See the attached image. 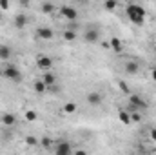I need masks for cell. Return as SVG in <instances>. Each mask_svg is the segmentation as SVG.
<instances>
[{"mask_svg": "<svg viewBox=\"0 0 156 155\" xmlns=\"http://www.w3.org/2000/svg\"><path fill=\"white\" fill-rule=\"evenodd\" d=\"M2 75H4L5 78H9V80H13V82H20V80H22V73H20V70H18L15 64H9V62L4 64V68H2Z\"/></svg>", "mask_w": 156, "mask_h": 155, "instance_id": "6da1fadb", "label": "cell"}, {"mask_svg": "<svg viewBox=\"0 0 156 155\" xmlns=\"http://www.w3.org/2000/svg\"><path fill=\"white\" fill-rule=\"evenodd\" d=\"M129 110L144 112V110H147V102L144 100V97H142V95L133 93V95H129Z\"/></svg>", "mask_w": 156, "mask_h": 155, "instance_id": "7a4b0ae2", "label": "cell"}, {"mask_svg": "<svg viewBox=\"0 0 156 155\" xmlns=\"http://www.w3.org/2000/svg\"><path fill=\"white\" fill-rule=\"evenodd\" d=\"M58 11H60V17L66 18V20H69V22H73V20L78 18V9H75L73 6H62Z\"/></svg>", "mask_w": 156, "mask_h": 155, "instance_id": "3957f363", "label": "cell"}, {"mask_svg": "<svg viewBox=\"0 0 156 155\" xmlns=\"http://www.w3.org/2000/svg\"><path fill=\"white\" fill-rule=\"evenodd\" d=\"M100 40V31H98V28H87L85 29V33H83V42H87V44H94V42H98Z\"/></svg>", "mask_w": 156, "mask_h": 155, "instance_id": "277c9868", "label": "cell"}, {"mask_svg": "<svg viewBox=\"0 0 156 155\" xmlns=\"http://www.w3.org/2000/svg\"><path fill=\"white\" fill-rule=\"evenodd\" d=\"M37 68H40L42 71H49L53 68V59L47 55H38L37 57Z\"/></svg>", "mask_w": 156, "mask_h": 155, "instance_id": "5b68a950", "label": "cell"}, {"mask_svg": "<svg viewBox=\"0 0 156 155\" xmlns=\"http://www.w3.org/2000/svg\"><path fill=\"white\" fill-rule=\"evenodd\" d=\"M71 152H73V148H71L69 141H58L56 146H55V153L56 155H69Z\"/></svg>", "mask_w": 156, "mask_h": 155, "instance_id": "8992f818", "label": "cell"}, {"mask_svg": "<svg viewBox=\"0 0 156 155\" xmlns=\"http://www.w3.org/2000/svg\"><path fill=\"white\" fill-rule=\"evenodd\" d=\"M125 13H127V17H129V20L133 22V24H136V26H144V22H145V17H142V15H138L136 11H133L129 6L125 7Z\"/></svg>", "mask_w": 156, "mask_h": 155, "instance_id": "52a82bcc", "label": "cell"}, {"mask_svg": "<svg viewBox=\"0 0 156 155\" xmlns=\"http://www.w3.org/2000/svg\"><path fill=\"white\" fill-rule=\"evenodd\" d=\"M37 39H38V40H53V39H55V31H53L51 28L42 26V28L37 29Z\"/></svg>", "mask_w": 156, "mask_h": 155, "instance_id": "ba28073f", "label": "cell"}, {"mask_svg": "<svg viewBox=\"0 0 156 155\" xmlns=\"http://www.w3.org/2000/svg\"><path fill=\"white\" fill-rule=\"evenodd\" d=\"M27 22H29V18H27L26 13H18V15L15 17V20H13V24H15L16 29H24V28L27 26Z\"/></svg>", "mask_w": 156, "mask_h": 155, "instance_id": "9c48e42d", "label": "cell"}, {"mask_svg": "<svg viewBox=\"0 0 156 155\" xmlns=\"http://www.w3.org/2000/svg\"><path fill=\"white\" fill-rule=\"evenodd\" d=\"M102 100H104V97H102L98 91H91V93H87V102H89L91 106H100Z\"/></svg>", "mask_w": 156, "mask_h": 155, "instance_id": "30bf717a", "label": "cell"}, {"mask_svg": "<svg viewBox=\"0 0 156 155\" xmlns=\"http://www.w3.org/2000/svg\"><path fill=\"white\" fill-rule=\"evenodd\" d=\"M11 55H13L11 46H7V44H0V60L7 62V60L11 59Z\"/></svg>", "mask_w": 156, "mask_h": 155, "instance_id": "8fae6325", "label": "cell"}, {"mask_svg": "<svg viewBox=\"0 0 156 155\" xmlns=\"http://www.w3.org/2000/svg\"><path fill=\"white\" fill-rule=\"evenodd\" d=\"M15 122H16V117L13 115L11 112H5V113L2 115V124H4L5 128H11V126H15Z\"/></svg>", "mask_w": 156, "mask_h": 155, "instance_id": "7c38bea8", "label": "cell"}, {"mask_svg": "<svg viewBox=\"0 0 156 155\" xmlns=\"http://www.w3.org/2000/svg\"><path fill=\"white\" fill-rule=\"evenodd\" d=\"M42 80L45 82V86L49 88V86H53V84H56V75L49 70V71H44V75H42Z\"/></svg>", "mask_w": 156, "mask_h": 155, "instance_id": "4fadbf2b", "label": "cell"}, {"mask_svg": "<svg viewBox=\"0 0 156 155\" xmlns=\"http://www.w3.org/2000/svg\"><path fill=\"white\" fill-rule=\"evenodd\" d=\"M118 120L122 124L129 126L131 124V113H129V110H118Z\"/></svg>", "mask_w": 156, "mask_h": 155, "instance_id": "5bb4252c", "label": "cell"}, {"mask_svg": "<svg viewBox=\"0 0 156 155\" xmlns=\"http://www.w3.org/2000/svg\"><path fill=\"white\" fill-rule=\"evenodd\" d=\"M109 46H111V49H113L115 53H122V49H123V44H122V40L118 39V37H111Z\"/></svg>", "mask_w": 156, "mask_h": 155, "instance_id": "9a60e30c", "label": "cell"}, {"mask_svg": "<svg viewBox=\"0 0 156 155\" xmlns=\"http://www.w3.org/2000/svg\"><path fill=\"white\" fill-rule=\"evenodd\" d=\"M62 39L66 40V42H75V40L78 39V33H76V29H66L64 33H62Z\"/></svg>", "mask_w": 156, "mask_h": 155, "instance_id": "2e32d148", "label": "cell"}, {"mask_svg": "<svg viewBox=\"0 0 156 155\" xmlns=\"http://www.w3.org/2000/svg\"><path fill=\"white\" fill-rule=\"evenodd\" d=\"M140 71V66H138V62H134V60H129L127 64H125V73H129V75H136Z\"/></svg>", "mask_w": 156, "mask_h": 155, "instance_id": "e0dca14e", "label": "cell"}, {"mask_svg": "<svg viewBox=\"0 0 156 155\" xmlns=\"http://www.w3.org/2000/svg\"><path fill=\"white\" fill-rule=\"evenodd\" d=\"M78 106L75 104V102H66L64 106H62V112L66 113V115H73V113H76Z\"/></svg>", "mask_w": 156, "mask_h": 155, "instance_id": "ac0fdd59", "label": "cell"}, {"mask_svg": "<svg viewBox=\"0 0 156 155\" xmlns=\"http://www.w3.org/2000/svg\"><path fill=\"white\" fill-rule=\"evenodd\" d=\"M55 4H51V2H44L42 6H40V11L44 13V15H53L55 13Z\"/></svg>", "mask_w": 156, "mask_h": 155, "instance_id": "d6986e66", "label": "cell"}, {"mask_svg": "<svg viewBox=\"0 0 156 155\" xmlns=\"http://www.w3.org/2000/svg\"><path fill=\"white\" fill-rule=\"evenodd\" d=\"M33 89H35L37 93H44V91H47V86H45V82L40 78V80H35V84H33Z\"/></svg>", "mask_w": 156, "mask_h": 155, "instance_id": "ffe728a7", "label": "cell"}, {"mask_svg": "<svg viewBox=\"0 0 156 155\" xmlns=\"http://www.w3.org/2000/svg\"><path fill=\"white\" fill-rule=\"evenodd\" d=\"M24 117H26V120H27V122H35V120L38 119V113H37L35 110H27V112L24 113Z\"/></svg>", "mask_w": 156, "mask_h": 155, "instance_id": "44dd1931", "label": "cell"}, {"mask_svg": "<svg viewBox=\"0 0 156 155\" xmlns=\"http://www.w3.org/2000/svg\"><path fill=\"white\" fill-rule=\"evenodd\" d=\"M116 7H118L116 0H104V9H107V11H115Z\"/></svg>", "mask_w": 156, "mask_h": 155, "instance_id": "7402d4cb", "label": "cell"}, {"mask_svg": "<svg viewBox=\"0 0 156 155\" xmlns=\"http://www.w3.org/2000/svg\"><path fill=\"white\" fill-rule=\"evenodd\" d=\"M40 144H42V148L49 150V148L53 146V139H51V137H44V139H40Z\"/></svg>", "mask_w": 156, "mask_h": 155, "instance_id": "603a6c76", "label": "cell"}, {"mask_svg": "<svg viewBox=\"0 0 156 155\" xmlns=\"http://www.w3.org/2000/svg\"><path fill=\"white\" fill-rule=\"evenodd\" d=\"M129 113H131V122H140L142 120V115H140L138 110H129Z\"/></svg>", "mask_w": 156, "mask_h": 155, "instance_id": "cb8c5ba5", "label": "cell"}, {"mask_svg": "<svg viewBox=\"0 0 156 155\" xmlns=\"http://www.w3.org/2000/svg\"><path fill=\"white\" fill-rule=\"evenodd\" d=\"M24 141H26V144H27V146H37V144L40 142L38 139H37V137H33V135H27Z\"/></svg>", "mask_w": 156, "mask_h": 155, "instance_id": "d4e9b609", "label": "cell"}, {"mask_svg": "<svg viewBox=\"0 0 156 155\" xmlns=\"http://www.w3.org/2000/svg\"><path fill=\"white\" fill-rule=\"evenodd\" d=\"M118 88H120V91H123V93H127V95H129V86H127L125 82H122V80H120V82H118Z\"/></svg>", "mask_w": 156, "mask_h": 155, "instance_id": "484cf974", "label": "cell"}, {"mask_svg": "<svg viewBox=\"0 0 156 155\" xmlns=\"http://www.w3.org/2000/svg\"><path fill=\"white\" fill-rule=\"evenodd\" d=\"M0 9L2 11H7L9 9V0H0Z\"/></svg>", "mask_w": 156, "mask_h": 155, "instance_id": "4316f807", "label": "cell"}, {"mask_svg": "<svg viewBox=\"0 0 156 155\" xmlns=\"http://www.w3.org/2000/svg\"><path fill=\"white\" fill-rule=\"evenodd\" d=\"M149 137H151V141H154V142H156V126H153V128H151Z\"/></svg>", "mask_w": 156, "mask_h": 155, "instance_id": "83f0119b", "label": "cell"}, {"mask_svg": "<svg viewBox=\"0 0 156 155\" xmlns=\"http://www.w3.org/2000/svg\"><path fill=\"white\" fill-rule=\"evenodd\" d=\"M29 2H31V0H18V4H20L22 7H27V6H29Z\"/></svg>", "mask_w": 156, "mask_h": 155, "instance_id": "f1b7e54d", "label": "cell"}, {"mask_svg": "<svg viewBox=\"0 0 156 155\" xmlns=\"http://www.w3.org/2000/svg\"><path fill=\"white\" fill-rule=\"evenodd\" d=\"M151 78L156 82V68H153V70H151Z\"/></svg>", "mask_w": 156, "mask_h": 155, "instance_id": "f546056e", "label": "cell"}, {"mask_svg": "<svg viewBox=\"0 0 156 155\" xmlns=\"http://www.w3.org/2000/svg\"><path fill=\"white\" fill-rule=\"evenodd\" d=\"M76 2H87V0H76Z\"/></svg>", "mask_w": 156, "mask_h": 155, "instance_id": "4dcf8cb0", "label": "cell"}]
</instances>
